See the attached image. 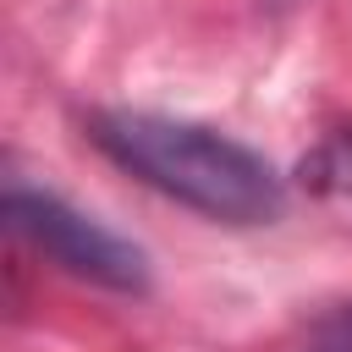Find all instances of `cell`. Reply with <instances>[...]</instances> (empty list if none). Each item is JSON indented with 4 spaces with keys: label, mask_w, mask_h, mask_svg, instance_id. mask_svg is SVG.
Listing matches in <instances>:
<instances>
[{
    "label": "cell",
    "mask_w": 352,
    "mask_h": 352,
    "mask_svg": "<svg viewBox=\"0 0 352 352\" xmlns=\"http://www.w3.org/2000/svg\"><path fill=\"white\" fill-rule=\"evenodd\" d=\"M6 220L22 242H33L55 270L88 280V286H104V292H121V297H143L148 292V253L126 236H116L110 226H99L94 214L72 209L60 192H44V187H28V182H11L6 187Z\"/></svg>",
    "instance_id": "7a4b0ae2"
},
{
    "label": "cell",
    "mask_w": 352,
    "mask_h": 352,
    "mask_svg": "<svg viewBox=\"0 0 352 352\" xmlns=\"http://www.w3.org/2000/svg\"><path fill=\"white\" fill-rule=\"evenodd\" d=\"M88 143L116 160L126 176L148 182L154 192L187 204L204 220L220 226H270L286 209V187L275 165L204 126L187 116H160V110H94L88 116Z\"/></svg>",
    "instance_id": "6da1fadb"
}]
</instances>
